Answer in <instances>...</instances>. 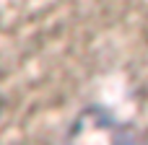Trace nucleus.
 <instances>
[{
	"mask_svg": "<svg viewBox=\"0 0 148 145\" xmlns=\"http://www.w3.org/2000/svg\"><path fill=\"white\" fill-rule=\"evenodd\" d=\"M65 145H146V140L130 125L114 119L107 109L88 106L73 119Z\"/></svg>",
	"mask_w": 148,
	"mask_h": 145,
	"instance_id": "1",
	"label": "nucleus"
}]
</instances>
